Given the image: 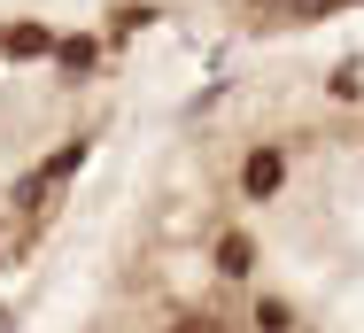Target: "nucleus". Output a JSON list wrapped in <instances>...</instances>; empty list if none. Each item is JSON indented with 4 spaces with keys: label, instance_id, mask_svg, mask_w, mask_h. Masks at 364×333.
<instances>
[{
    "label": "nucleus",
    "instance_id": "8",
    "mask_svg": "<svg viewBox=\"0 0 364 333\" xmlns=\"http://www.w3.org/2000/svg\"><path fill=\"white\" fill-rule=\"evenodd\" d=\"M248 8H294V0H248Z\"/></svg>",
    "mask_w": 364,
    "mask_h": 333
},
{
    "label": "nucleus",
    "instance_id": "7",
    "mask_svg": "<svg viewBox=\"0 0 364 333\" xmlns=\"http://www.w3.org/2000/svg\"><path fill=\"white\" fill-rule=\"evenodd\" d=\"M333 8H349V0H294V16H333Z\"/></svg>",
    "mask_w": 364,
    "mask_h": 333
},
{
    "label": "nucleus",
    "instance_id": "1",
    "mask_svg": "<svg viewBox=\"0 0 364 333\" xmlns=\"http://www.w3.org/2000/svg\"><path fill=\"white\" fill-rule=\"evenodd\" d=\"M279 179H287V163H279V147H256V155L240 163V186H248V194H279Z\"/></svg>",
    "mask_w": 364,
    "mask_h": 333
},
{
    "label": "nucleus",
    "instance_id": "5",
    "mask_svg": "<svg viewBox=\"0 0 364 333\" xmlns=\"http://www.w3.org/2000/svg\"><path fill=\"white\" fill-rule=\"evenodd\" d=\"M256 326L264 333H294V310L287 302H256Z\"/></svg>",
    "mask_w": 364,
    "mask_h": 333
},
{
    "label": "nucleus",
    "instance_id": "2",
    "mask_svg": "<svg viewBox=\"0 0 364 333\" xmlns=\"http://www.w3.org/2000/svg\"><path fill=\"white\" fill-rule=\"evenodd\" d=\"M248 264H256V240H248V233H225V240H218V271H232V279H240Z\"/></svg>",
    "mask_w": 364,
    "mask_h": 333
},
{
    "label": "nucleus",
    "instance_id": "6",
    "mask_svg": "<svg viewBox=\"0 0 364 333\" xmlns=\"http://www.w3.org/2000/svg\"><path fill=\"white\" fill-rule=\"evenodd\" d=\"M171 333H225V318H210V310H186V318H171Z\"/></svg>",
    "mask_w": 364,
    "mask_h": 333
},
{
    "label": "nucleus",
    "instance_id": "4",
    "mask_svg": "<svg viewBox=\"0 0 364 333\" xmlns=\"http://www.w3.org/2000/svg\"><path fill=\"white\" fill-rule=\"evenodd\" d=\"M55 63L70 70V78H77V70H93V39H55Z\"/></svg>",
    "mask_w": 364,
    "mask_h": 333
},
{
    "label": "nucleus",
    "instance_id": "3",
    "mask_svg": "<svg viewBox=\"0 0 364 333\" xmlns=\"http://www.w3.org/2000/svg\"><path fill=\"white\" fill-rule=\"evenodd\" d=\"M0 47H8V55H55V39H47L39 23H16V31H8Z\"/></svg>",
    "mask_w": 364,
    "mask_h": 333
}]
</instances>
